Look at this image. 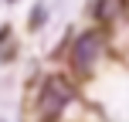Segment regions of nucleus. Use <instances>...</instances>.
Segmentation results:
<instances>
[{"instance_id": "f257e3e1", "label": "nucleus", "mask_w": 129, "mask_h": 122, "mask_svg": "<svg viewBox=\"0 0 129 122\" xmlns=\"http://www.w3.org/2000/svg\"><path fill=\"white\" fill-rule=\"evenodd\" d=\"M75 102V85L64 75H48L38 88V112L44 122H54L68 105Z\"/></svg>"}, {"instance_id": "f03ea898", "label": "nucleus", "mask_w": 129, "mask_h": 122, "mask_svg": "<svg viewBox=\"0 0 129 122\" xmlns=\"http://www.w3.org/2000/svg\"><path fill=\"white\" fill-rule=\"evenodd\" d=\"M105 54V34L102 31H82L75 41H71V51H68V64L75 75H92L95 64L102 61Z\"/></svg>"}, {"instance_id": "7ed1b4c3", "label": "nucleus", "mask_w": 129, "mask_h": 122, "mask_svg": "<svg viewBox=\"0 0 129 122\" xmlns=\"http://www.w3.org/2000/svg\"><path fill=\"white\" fill-rule=\"evenodd\" d=\"M126 14V0H95V20L99 24H116Z\"/></svg>"}]
</instances>
